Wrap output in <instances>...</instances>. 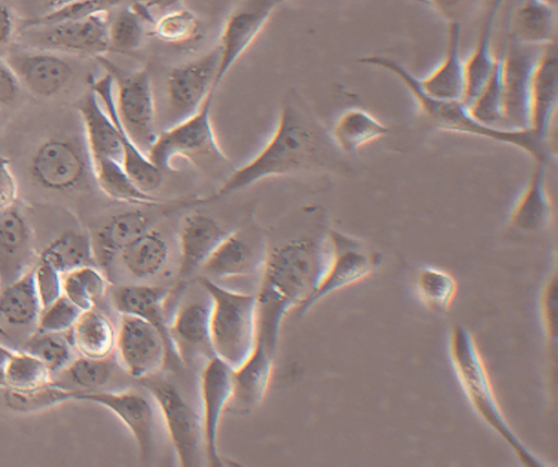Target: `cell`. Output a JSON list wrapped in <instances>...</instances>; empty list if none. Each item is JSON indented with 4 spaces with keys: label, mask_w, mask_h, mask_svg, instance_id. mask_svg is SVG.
<instances>
[{
    "label": "cell",
    "mask_w": 558,
    "mask_h": 467,
    "mask_svg": "<svg viewBox=\"0 0 558 467\" xmlns=\"http://www.w3.org/2000/svg\"><path fill=\"white\" fill-rule=\"evenodd\" d=\"M82 312L65 296L61 295L51 304L41 309L37 319V330L43 332H66L73 326Z\"/></svg>",
    "instance_id": "48"
},
{
    "label": "cell",
    "mask_w": 558,
    "mask_h": 467,
    "mask_svg": "<svg viewBox=\"0 0 558 467\" xmlns=\"http://www.w3.org/2000/svg\"><path fill=\"white\" fill-rule=\"evenodd\" d=\"M319 161L318 136L314 123L293 103H286L276 129L264 147L234 169L218 190L197 203H210L271 177L292 175Z\"/></svg>",
    "instance_id": "2"
},
{
    "label": "cell",
    "mask_w": 558,
    "mask_h": 467,
    "mask_svg": "<svg viewBox=\"0 0 558 467\" xmlns=\"http://www.w3.org/2000/svg\"><path fill=\"white\" fill-rule=\"evenodd\" d=\"M17 199V184L8 158L0 155V211L13 206Z\"/></svg>",
    "instance_id": "53"
},
{
    "label": "cell",
    "mask_w": 558,
    "mask_h": 467,
    "mask_svg": "<svg viewBox=\"0 0 558 467\" xmlns=\"http://www.w3.org/2000/svg\"><path fill=\"white\" fill-rule=\"evenodd\" d=\"M268 249L265 235L257 228L229 231L205 261L201 272L213 280L254 275L262 271Z\"/></svg>",
    "instance_id": "15"
},
{
    "label": "cell",
    "mask_w": 558,
    "mask_h": 467,
    "mask_svg": "<svg viewBox=\"0 0 558 467\" xmlns=\"http://www.w3.org/2000/svg\"><path fill=\"white\" fill-rule=\"evenodd\" d=\"M210 300H189L178 306L168 322L171 337L185 362L189 351L203 352L211 357L209 335Z\"/></svg>",
    "instance_id": "30"
},
{
    "label": "cell",
    "mask_w": 558,
    "mask_h": 467,
    "mask_svg": "<svg viewBox=\"0 0 558 467\" xmlns=\"http://www.w3.org/2000/svg\"><path fill=\"white\" fill-rule=\"evenodd\" d=\"M415 289L420 300L428 309L446 312L456 297L458 285L446 271L423 266L416 273Z\"/></svg>",
    "instance_id": "39"
},
{
    "label": "cell",
    "mask_w": 558,
    "mask_h": 467,
    "mask_svg": "<svg viewBox=\"0 0 558 467\" xmlns=\"http://www.w3.org/2000/svg\"><path fill=\"white\" fill-rule=\"evenodd\" d=\"M12 350L0 344V386H4V372Z\"/></svg>",
    "instance_id": "56"
},
{
    "label": "cell",
    "mask_w": 558,
    "mask_h": 467,
    "mask_svg": "<svg viewBox=\"0 0 558 467\" xmlns=\"http://www.w3.org/2000/svg\"><path fill=\"white\" fill-rule=\"evenodd\" d=\"M171 289L147 284L116 285L109 290L112 308L119 314L142 318L161 334L168 350V366L180 368L184 362L171 337L166 315V302Z\"/></svg>",
    "instance_id": "18"
},
{
    "label": "cell",
    "mask_w": 558,
    "mask_h": 467,
    "mask_svg": "<svg viewBox=\"0 0 558 467\" xmlns=\"http://www.w3.org/2000/svg\"><path fill=\"white\" fill-rule=\"evenodd\" d=\"M327 238L330 246L327 270L315 292L300 313L306 312L330 292L366 277L380 264L378 253L369 251L351 236L329 229Z\"/></svg>",
    "instance_id": "14"
},
{
    "label": "cell",
    "mask_w": 558,
    "mask_h": 467,
    "mask_svg": "<svg viewBox=\"0 0 558 467\" xmlns=\"http://www.w3.org/2000/svg\"><path fill=\"white\" fill-rule=\"evenodd\" d=\"M89 158H111L122 163L119 130L97 95L90 89L77 105Z\"/></svg>",
    "instance_id": "29"
},
{
    "label": "cell",
    "mask_w": 558,
    "mask_h": 467,
    "mask_svg": "<svg viewBox=\"0 0 558 467\" xmlns=\"http://www.w3.org/2000/svg\"><path fill=\"white\" fill-rule=\"evenodd\" d=\"M551 218V203L546 188L544 163L534 161L526 187L510 215V224L522 231L544 229Z\"/></svg>",
    "instance_id": "31"
},
{
    "label": "cell",
    "mask_w": 558,
    "mask_h": 467,
    "mask_svg": "<svg viewBox=\"0 0 558 467\" xmlns=\"http://www.w3.org/2000/svg\"><path fill=\"white\" fill-rule=\"evenodd\" d=\"M96 59L113 79L120 123L136 146L147 155L158 135L149 72L146 69L124 72L104 56Z\"/></svg>",
    "instance_id": "7"
},
{
    "label": "cell",
    "mask_w": 558,
    "mask_h": 467,
    "mask_svg": "<svg viewBox=\"0 0 558 467\" xmlns=\"http://www.w3.org/2000/svg\"><path fill=\"white\" fill-rule=\"evenodd\" d=\"M38 358L49 371L64 370L71 362V342L66 332L38 331L24 345V350Z\"/></svg>",
    "instance_id": "42"
},
{
    "label": "cell",
    "mask_w": 558,
    "mask_h": 467,
    "mask_svg": "<svg viewBox=\"0 0 558 467\" xmlns=\"http://www.w3.org/2000/svg\"><path fill=\"white\" fill-rule=\"evenodd\" d=\"M218 45L206 53L173 67L166 77L167 127L195 113L206 97L215 93L219 65Z\"/></svg>",
    "instance_id": "9"
},
{
    "label": "cell",
    "mask_w": 558,
    "mask_h": 467,
    "mask_svg": "<svg viewBox=\"0 0 558 467\" xmlns=\"http://www.w3.org/2000/svg\"><path fill=\"white\" fill-rule=\"evenodd\" d=\"M21 85L38 97L59 94L74 76V68L58 52L38 50H14L4 59Z\"/></svg>",
    "instance_id": "19"
},
{
    "label": "cell",
    "mask_w": 558,
    "mask_h": 467,
    "mask_svg": "<svg viewBox=\"0 0 558 467\" xmlns=\"http://www.w3.org/2000/svg\"><path fill=\"white\" fill-rule=\"evenodd\" d=\"M388 132V127L373 115L360 108H352L337 119L331 129V137L339 149L352 154Z\"/></svg>",
    "instance_id": "37"
},
{
    "label": "cell",
    "mask_w": 558,
    "mask_h": 467,
    "mask_svg": "<svg viewBox=\"0 0 558 467\" xmlns=\"http://www.w3.org/2000/svg\"><path fill=\"white\" fill-rule=\"evenodd\" d=\"M124 0H77L35 19L25 21V28L52 24L57 22L83 19L93 14L107 12Z\"/></svg>",
    "instance_id": "47"
},
{
    "label": "cell",
    "mask_w": 558,
    "mask_h": 467,
    "mask_svg": "<svg viewBox=\"0 0 558 467\" xmlns=\"http://www.w3.org/2000/svg\"><path fill=\"white\" fill-rule=\"evenodd\" d=\"M72 345L82 356L105 358L112 355L117 332L109 318L100 311H83L68 331Z\"/></svg>",
    "instance_id": "34"
},
{
    "label": "cell",
    "mask_w": 558,
    "mask_h": 467,
    "mask_svg": "<svg viewBox=\"0 0 558 467\" xmlns=\"http://www.w3.org/2000/svg\"><path fill=\"white\" fill-rule=\"evenodd\" d=\"M324 239L300 237L268 249L256 298V340L275 357L286 315L299 312L318 287L329 263Z\"/></svg>",
    "instance_id": "1"
},
{
    "label": "cell",
    "mask_w": 558,
    "mask_h": 467,
    "mask_svg": "<svg viewBox=\"0 0 558 467\" xmlns=\"http://www.w3.org/2000/svg\"><path fill=\"white\" fill-rule=\"evenodd\" d=\"M107 12L27 27L38 49L98 58L110 51Z\"/></svg>",
    "instance_id": "13"
},
{
    "label": "cell",
    "mask_w": 558,
    "mask_h": 467,
    "mask_svg": "<svg viewBox=\"0 0 558 467\" xmlns=\"http://www.w3.org/2000/svg\"><path fill=\"white\" fill-rule=\"evenodd\" d=\"M112 357L92 358L81 356L65 367L68 378L80 391H97L105 386L113 373Z\"/></svg>",
    "instance_id": "44"
},
{
    "label": "cell",
    "mask_w": 558,
    "mask_h": 467,
    "mask_svg": "<svg viewBox=\"0 0 558 467\" xmlns=\"http://www.w3.org/2000/svg\"><path fill=\"white\" fill-rule=\"evenodd\" d=\"M432 5L448 23L462 22L473 15L481 7L484 8L487 0H425Z\"/></svg>",
    "instance_id": "50"
},
{
    "label": "cell",
    "mask_w": 558,
    "mask_h": 467,
    "mask_svg": "<svg viewBox=\"0 0 558 467\" xmlns=\"http://www.w3.org/2000/svg\"><path fill=\"white\" fill-rule=\"evenodd\" d=\"M274 356L264 344L256 340L255 347L246 360L232 373V392L227 409L248 412L257 407L267 392Z\"/></svg>",
    "instance_id": "26"
},
{
    "label": "cell",
    "mask_w": 558,
    "mask_h": 467,
    "mask_svg": "<svg viewBox=\"0 0 558 467\" xmlns=\"http://www.w3.org/2000/svg\"><path fill=\"white\" fill-rule=\"evenodd\" d=\"M119 259L133 277L150 278L166 266L169 244L162 232L151 227L122 250Z\"/></svg>",
    "instance_id": "35"
},
{
    "label": "cell",
    "mask_w": 558,
    "mask_h": 467,
    "mask_svg": "<svg viewBox=\"0 0 558 467\" xmlns=\"http://www.w3.org/2000/svg\"><path fill=\"white\" fill-rule=\"evenodd\" d=\"M197 280L210 300L211 350L235 369L246 360L256 344L255 295L222 287L203 275Z\"/></svg>",
    "instance_id": "4"
},
{
    "label": "cell",
    "mask_w": 558,
    "mask_h": 467,
    "mask_svg": "<svg viewBox=\"0 0 558 467\" xmlns=\"http://www.w3.org/2000/svg\"><path fill=\"white\" fill-rule=\"evenodd\" d=\"M35 258L24 215L14 205L0 211V289L32 270Z\"/></svg>",
    "instance_id": "22"
},
{
    "label": "cell",
    "mask_w": 558,
    "mask_h": 467,
    "mask_svg": "<svg viewBox=\"0 0 558 467\" xmlns=\"http://www.w3.org/2000/svg\"><path fill=\"white\" fill-rule=\"evenodd\" d=\"M558 99V59L555 43L545 45L534 64L529 91V128L547 143Z\"/></svg>",
    "instance_id": "21"
},
{
    "label": "cell",
    "mask_w": 558,
    "mask_h": 467,
    "mask_svg": "<svg viewBox=\"0 0 558 467\" xmlns=\"http://www.w3.org/2000/svg\"><path fill=\"white\" fill-rule=\"evenodd\" d=\"M49 369L35 356L19 351L11 355L5 372L4 387L26 390L50 382Z\"/></svg>",
    "instance_id": "43"
},
{
    "label": "cell",
    "mask_w": 558,
    "mask_h": 467,
    "mask_svg": "<svg viewBox=\"0 0 558 467\" xmlns=\"http://www.w3.org/2000/svg\"><path fill=\"white\" fill-rule=\"evenodd\" d=\"M199 29L197 17L189 10H174L162 15L151 33L162 41L180 44L196 37Z\"/></svg>",
    "instance_id": "46"
},
{
    "label": "cell",
    "mask_w": 558,
    "mask_h": 467,
    "mask_svg": "<svg viewBox=\"0 0 558 467\" xmlns=\"http://www.w3.org/2000/svg\"><path fill=\"white\" fill-rule=\"evenodd\" d=\"M74 400L101 405L112 411L129 429L136 443L141 460L151 458L155 445V416L150 400L134 391H80Z\"/></svg>",
    "instance_id": "17"
},
{
    "label": "cell",
    "mask_w": 558,
    "mask_h": 467,
    "mask_svg": "<svg viewBox=\"0 0 558 467\" xmlns=\"http://www.w3.org/2000/svg\"><path fill=\"white\" fill-rule=\"evenodd\" d=\"M544 326L549 342L556 343L557 336V275L553 273L541 297Z\"/></svg>",
    "instance_id": "51"
},
{
    "label": "cell",
    "mask_w": 558,
    "mask_h": 467,
    "mask_svg": "<svg viewBox=\"0 0 558 467\" xmlns=\"http://www.w3.org/2000/svg\"><path fill=\"white\" fill-rule=\"evenodd\" d=\"M361 63L386 69L393 73L407 86L423 115L436 128L444 131L464 133L509 144L524 151L534 161L545 163L547 143L531 129L510 130L485 125L475 120L461 99H445L427 94L418 79L396 60L378 55L365 56Z\"/></svg>",
    "instance_id": "3"
},
{
    "label": "cell",
    "mask_w": 558,
    "mask_h": 467,
    "mask_svg": "<svg viewBox=\"0 0 558 467\" xmlns=\"http://www.w3.org/2000/svg\"><path fill=\"white\" fill-rule=\"evenodd\" d=\"M151 227L150 216L141 208L123 211L108 218L90 236L98 267L107 271L122 250Z\"/></svg>",
    "instance_id": "25"
},
{
    "label": "cell",
    "mask_w": 558,
    "mask_h": 467,
    "mask_svg": "<svg viewBox=\"0 0 558 467\" xmlns=\"http://www.w3.org/2000/svg\"><path fill=\"white\" fill-rule=\"evenodd\" d=\"M114 349L120 366L136 380L149 379L168 366V350L161 334L136 315L120 314Z\"/></svg>",
    "instance_id": "12"
},
{
    "label": "cell",
    "mask_w": 558,
    "mask_h": 467,
    "mask_svg": "<svg viewBox=\"0 0 558 467\" xmlns=\"http://www.w3.org/2000/svg\"><path fill=\"white\" fill-rule=\"evenodd\" d=\"M20 85L10 65L4 60H0V106H9L15 101Z\"/></svg>",
    "instance_id": "54"
},
{
    "label": "cell",
    "mask_w": 558,
    "mask_h": 467,
    "mask_svg": "<svg viewBox=\"0 0 558 467\" xmlns=\"http://www.w3.org/2000/svg\"><path fill=\"white\" fill-rule=\"evenodd\" d=\"M544 46L519 44L505 29L501 59L502 129L529 128V91L534 64Z\"/></svg>",
    "instance_id": "10"
},
{
    "label": "cell",
    "mask_w": 558,
    "mask_h": 467,
    "mask_svg": "<svg viewBox=\"0 0 558 467\" xmlns=\"http://www.w3.org/2000/svg\"><path fill=\"white\" fill-rule=\"evenodd\" d=\"M13 29V19L9 9L0 3V44H5L11 39Z\"/></svg>",
    "instance_id": "55"
},
{
    "label": "cell",
    "mask_w": 558,
    "mask_h": 467,
    "mask_svg": "<svg viewBox=\"0 0 558 467\" xmlns=\"http://www.w3.org/2000/svg\"><path fill=\"white\" fill-rule=\"evenodd\" d=\"M468 109L472 117L478 122L489 127L501 128L502 92L501 59L499 51L496 55L495 64L488 79L478 94L469 104Z\"/></svg>",
    "instance_id": "41"
},
{
    "label": "cell",
    "mask_w": 558,
    "mask_h": 467,
    "mask_svg": "<svg viewBox=\"0 0 558 467\" xmlns=\"http://www.w3.org/2000/svg\"><path fill=\"white\" fill-rule=\"evenodd\" d=\"M0 335L8 337V334L5 333V331L3 330V327L1 325H0Z\"/></svg>",
    "instance_id": "59"
},
{
    "label": "cell",
    "mask_w": 558,
    "mask_h": 467,
    "mask_svg": "<svg viewBox=\"0 0 558 467\" xmlns=\"http://www.w3.org/2000/svg\"><path fill=\"white\" fill-rule=\"evenodd\" d=\"M75 392L76 390L49 382L26 390L5 387L3 398L9 408L15 411L29 412L74 400Z\"/></svg>",
    "instance_id": "40"
},
{
    "label": "cell",
    "mask_w": 558,
    "mask_h": 467,
    "mask_svg": "<svg viewBox=\"0 0 558 467\" xmlns=\"http://www.w3.org/2000/svg\"><path fill=\"white\" fill-rule=\"evenodd\" d=\"M214 95L215 93H210L195 113L158 133L147 156L159 170L172 171V160L177 157L185 158L205 169L229 165L211 123Z\"/></svg>",
    "instance_id": "6"
},
{
    "label": "cell",
    "mask_w": 558,
    "mask_h": 467,
    "mask_svg": "<svg viewBox=\"0 0 558 467\" xmlns=\"http://www.w3.org/2000/svg\"><path fill=\"white\" fill-rule=\"evenodd\" d=\"M62 295L82 311L90 310L95 306L72 271L62 275Z\"/></svg>",
    "instance_id": "52"
},
{
    "label": "cell",
    "mask_w": 558,
    "mask_h": 467,
    "mask_svg": "<svg viewBox=\"0 0 558 467\" xmlns=\"http://www.w3.org/2000/svg\"><path fill=\"white\" fill-rule=\"evenodd\" d=\"M90 89L97 95L104 108L116 123L121 137L123 158L122 165L135 183L151 193L162 183V171L159 170L130 139L117 115L114 103V84L109 73L90 81Z\"/></svg>",
    "instance_id": "24"
},
{
    "label": "cell",
    "mask_w": 558,
    "mask_h": 467,
    "mask_svg": "<svg viewBox=\"0 0 558 467\" xmlns=\"http://www.w3.org/2000/svg\"><path fill=\"white\" fill-rule=\"evenodd\" d=\"M461 25L448 23L447 46L442 61L427 76L418 79L429 95L445 99H461L464 84L463 60L460 52Z\"/></svg>",
    "instance_id": "32"
},
{
    "label": "cell",
    "mask_w": 558,
    "mask_h": 467,
    "mask_svg": "<svg viewBox=\"0 0 558 467\" xmlns=\"http://www.w3.org/2000/svg\"><path fill=\"white\" fill-rule=\"evenodd\" d=\"M277 0H245L227 17L220 35L215 88L248 48L267 22Z\"/></svg>",
    "instance_id": "20"
},
{
    "label": "cell",
    "mask_w": 558,
    "mask_h": 467,
    "mask_svg": "<svg viewBox=\"0 0 558 467\" xmlns=\"http://www.w3.org/2000/svg\"><path fill=\"white\" fill-rule=\"evenodd\" d=\"M90 166L99 189L117 202L137 206H159L165 202L140 188L119 160L90 158Z\"/></svg>",
    "instance_id": "33"
},
{
    "label": "cell",
    "mask_w": 558,
    "mask_h": 467,
    "mask_svg": "<svg viewBox=\"0 0 558 467\" xmlns=\"http://www.w3.org/2000/svg\"><path fill=\"white\" fill-rule=\"evenodd\" d=\"M543 1L549 3V4L554 5V7H557V1L558 0H543Z\"/></svg>",
    "instance_id": "58"
},
{
    "label": "cell",
    "mask_w": 558,
    "mask_h": 467,
    "mask_svg": "<svg viewBox=\"0 0 558 467\" xmlns=\"http://www.w3.org/2000/svg\"><path fill=\"white\" fill-rule=\"evenodd\" d=\"M233 369L219 357L207 359L199 376L203 448L211 467L222 466L218 452V431L223 410L232 392Z\"/></svg>",
    "instance_id": "16"
},
{
    "label": "cell",
    "mask_w": 558,
    "mask_h": 467,
    "mask_svg": "<svg viewBox=\"0 0 558 467\" xmlns=\"http://www.w3.org/2000/svg\"><path fill=\"white\" fill-rule=\"evenodd\" d=\"M39 260L52 265L62 275L83 266H97L92 238L86 232L66 231L53 239Z\"/></svg>",
    "instance_id": "38"
},
{
    "label": "cell",
    "mask_w": 558,
    "mask_h": 467,
    "mask_svg": "<svg viewBox=\"0 0 558 467\" xmlns=\"http://www.w3.org/2000/svg\"><path fill=\"white\" fill-rule=\"evenodd\" d=\"M506 0H487L474 48L463 62L464 84L461 100L468 107L488 79L496 60L492 38L499 10Z\"/></svg>",
    "instance_id": "28"
},
{
    "label": "cell",
    "mask_w": 558,
    "mask_h": 467,
    "mask_svg": "<svg viewBox=\"0 0 558 467\" xmlns=\"http://www.w3.org/2000/svg\"><path fill=\"white\" fill-rule=\"evenodd\" d=\"M449 351L459 382L480 417L509 444L523 465L541 466L507 424L474 339L464 326L452 327Z\"/></svg>",
    "instance_id": "5"
},
{
    "label": "cell",
    "mask_w": 558,
    "mask_h": 467,
    "mask_svg": "<svg viewBox=\"0 0 558 467\" xmlns=\"http://www.w3.org/2000/svg\"><path fill=\"white\" fill-rule=\"evenodd\" d=\"M229 234L215 218L203 213L183 217L178 235L181 283L201 271L205 261Z\"/></svg>",
    "instance_id": "23"
},
{
    "label": "cell",
    "mask_w": 558,
    "mask_h": 467,
    "mask_svg": "<svg viewBox=\"0 0 558 467\" xmlns=\"http://www.w3.org/2000/svg\"><path fill=\"white\" fill-rule=\"evenodd\" d=\"M556 8L543 0H517L506 20L507 36L519 44L531 46L555 43Z\"/></svg>",
    "instance_id": "27"
},
{
    "label": "cell",
    "mask_w": 558,
    "mask_h": 467,
    "mask_svg": "<svg viewBox=\"0 0 558 467\" xmlns=\"http://www.w3.org/2000/svg\"><path fill=\"white\" fill-rule=\"evenodd\" d=\"M277 1L280 2V1H284V0H277Z\"/></svg>",
    "instance_id": "60"
},
{
    "label": "cell",
    "mask_w": 558,
    "mask_h": 467,
    "mask_svg": "<svg viewBox=\"0 0 558 467\" xmlns=\"http://www.w3.org/2000/svg\"><path fill=\"white\" fill-rule=\"evenodd\" d=\"M143 382L161 412L179 464L196 466L203 447L201 416L171 382L151 378Z\"/></svg>",
    "instance_id": "8"
},
{
    "label": "cell",
    "mask_w": 558,
    "mask_h": 467,
    "mask_svg": "<svg viewBox=\"0 0 558 467\" xmlns=\"http://www.w3.org/2000/svg\"><path fill=\"white\" fill-rule=\"evenodd\" d=\"M40 311L41 306L34 280V267L0 289V316L10 325H31L37 321Z\"/></svg>",
    "instance_id": "36"
},
{
    "label": "cell",
    "mask_w": 558,
    "mask_h": 467,
    "mask_svg": "<svg viewBox=\"0 0 558 467\" xmlns=\"http://www.w3.org/2000/svg\"><path fill=\"white\" fill-rule=\"evenodd\" d=\"M52 10L64 7L77 0H44Z\"/></svg>",
    "instance_id": "57"
},
{
    "label": "cell",
    "mask_w": 558,
    "mask_h": 467,
    "mask_svg": "<svg viewBox=\"0 0 558 467\" xmlns=\"http://www.w3.org/2000/svg\"><path fill=\"white\" fill-rule=\"evenodd\" d=\"M28 168L39 185L61 192L76 189L92 171L87 146L66 137L44 141L33 153Z\"/></svg>",
    "instance_id": "11"
},
{
    "label": "cell",
    "mask_w": 558,
    "mask_h": 467,
    "mask_svg": "<svg viewBox=\"0 0 558 467\" xmlns=\"http://www.w3.org/2000/svg\"><path fill=\"white\" fill-rule=\"evenodd\" d=\"M34 280L41 309L62 295V274L39 259L34 266Z\"/></svg>",
    "instance_id": "49"
},
{
    "label": "cell",
    "mask_w": 558,
    "mask_h": 467,
    "mask_svg": "<svg viewBox=\"0 0 558 467\" xmlns=\"http://www.w3.org/2000/svg\"><path fill=\"white\" fill-rule=\"evenodd\" d=\"M108 34L110 50L118 52L136 50L144 35L141 14L133 7L121 9L109 21Z\"/></svg>",
    "instance_id": "45"
}]
</instances>
